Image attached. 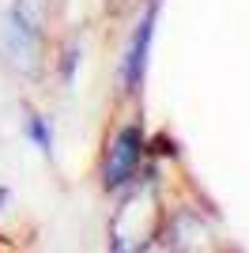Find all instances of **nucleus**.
<instances>
[{"label":"nucleus","instance_id":"obj_2","mask_svg":"<svg viewBox=\"0 0 249 253\" xmlns=\"http://www.w3.org/2000/svg\"><path fill=\"white\" fill-rule=\"evenodd\" d=\"M151 38H155V4L144 11V19H140V27L132 34V45H128V57H124V87L128 91H140V84H144Z\"/></svg>","mask_w":249,"mask_h":253},{"label":"nucleus","instance_id":"obj_1","mask_svg":"<svg viewBox=\"0 0 249 253\" xmlns=\"http://www.w3.org/2000/svg\"><path fill=\"white\" fill-rule=\"evenodd\" d=\"M144 151H147L144 128H140V125H124L121 132L114 136L110 155H106V167H102L106 189H121V185H128V181L136 178L140 163H144Z\"/></svg>","mask_w":249,"mask_h":253},{"label":"nucleus","instance_id":"obj_3","mask_svg":"<svg viewBox=\"0 0 249 253\" xmlns=\"http://www.w3.org/2000/svg\"><path fill=\"white\" fill-rule=\"evenodd\" d=\"M27 136H31V144L42 151V155H49V151H53V128H49V121H45L42 114L27 117Z\"/></svg>","mask_w":249,"mask_h":253}]
</instances>
